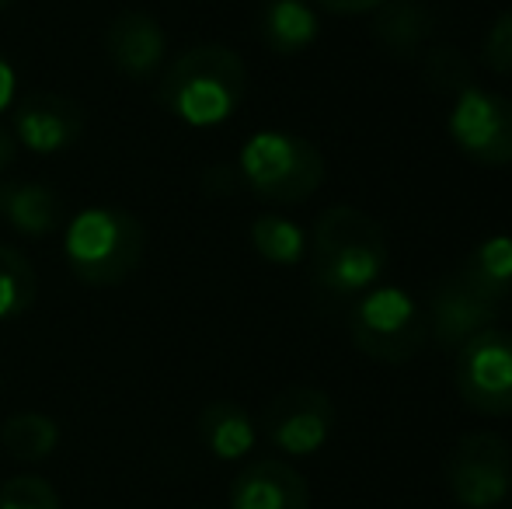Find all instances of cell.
Returning a JSON list of instances; mask_svg holds the SVG:
<instances>
[{
	"label": "cell",
	"mask_w": 512,
	"mask_h": 509,
	"mask_svg": "<svg viewBox=\"0 0 512 509\" xmlns=\"http://www.w3.org/2000/svg\"><path fill=\"white\" fill-rule=\"evenodd\" d=\"M248 91L244 60L227 46H192L168 63L157 102L185 126H220L241 109Z\"/></svg>",
	"instance_id": "obj_1"
},
{
	"label": "cell",
	"mask_w": 512,
	"mask_h": 509,
	"mask_svg": "<svg viewBox=\"0 0 512 509\" xmlns=\"http://www.w3.org/2000/svg\"><path fill=\"white\" fill-rule=\"evenodd\" d=\"M314 283L331 297L366 293L387 269V234L380 220L352 206H331L317 217L310 238Z\"/></svg>",
	"instance_id": "obj_2"
},
{
	"label": "cell",
	"mask_w": 512,
	"mask_h": 509,
	"mask_svg": "<svg viewBox=\"0 0 512 509\" xmlns=\"http://www.w3.org/2000/svg\"><path fill=\"white\" fill-rule=\"evenodd\" d=\"M147 252V231L129 210L88 206L67 224L63 255L81 283L119 286L140 269Z\"/></svg>",
	"instance_id": "obj_3"
},
{
	"label": "cell",
	"mask_w": 512,
	"mask_h": 509,
	"mask_svg": "<svg viewBox=\"0 0 512 509\" xmlns=\"http://www.w3.org/2000/svg\"><path fill=\"white\" fill-rule=\"evenodd\" d=\"M241 178L258 199L279 206L304 203L324 182V157L310 140L283 129H262L241 150Z\"/></svg>",
	"instance_id": "obj_4"
},
{
	"label": "cell",
	"mask_w": 512,
	"mask_h": 509,
	"mask_svg": "<svg viewBox=\"0 0 512 509\" xmlns=\"http://www.w3.org/2000/svg\"><path fill=\"white\" fill-rule=\"evenodd\" d=\"M352 346L377 363H408L411 356L422 353L429 339V318L398 286H380L370 290L363 300H356L349 314Z\"/></svg>",
	"instance_id": "obj_5"
},
{
	"label": "cell",
	"mask_w": 512,
	"mask_h": 509,
	"mask_svg": "<svg viewBox=\"0 0 512 509\" xmlns=\"http://www.w3.org/2000/svg\"><path fill=\"white\" fill-rule=\"evenodd\" d=\"M446 485L467 509H495L512 492V447L499 433H467L446 457Z\"/></svg>",
	"instance_id": "obj_6"
},
{
	"label": "cell",
	"mask_w": 512,
	"mask_h": 509,
	"mask_svg": "<svg viewBox=\"0 0 512 509\" xmlns=\"http://www.w3.org/2000/svg\"><path fill=\"white\" fill-rule=\"evenodd\" d=\"M457 391L474 412L512 415V335L485 328L457 353Z\"/></svg>",
	"instance_id": "obj_7"
},
{
	"label": "cell",
	"mask_w": 512,
	"mask_h": 509,
	"mask_svg": "<svg viewBox=\"0 0 512 509\" xmlns=\"http://www.w3.org/2000/svg\"><path fill=\"white\" fill-rule=\"evenodd\" d=\"M450 136L471 161L488 168L512 164V102L502 95H488L478 84L453 98Z\"/></svg>",
	"instance_id": "obj_8"
},
{
	"label": "cell",
	"mask_w": 512,
	"mask_h": 509,
	"mask_svg": "<svg viewBox=\"0 0 512 509\" xmlns=\"http://www.w3.org/2000/svg\"><path fill=\"white\" fill-rule=\"evenodd\" d=\"M262 429L276 450L290 457H310L328 443L335 429V405L321 387H286L265 405Z\"/></svg>",
	"instance_id": "obj_9"
},
{
	"label": "cell",
	"mask_w": 512,
	"mask_h": 509,
	"mask_svg": "<svg viewBox=\"0 0 512 509\" xmlns=\"http://www.w3.org/2000/svg\"><path fill=\"white\" fill-rule=\"evenodd\" d=\"M499 307H502V300H495L492 293L481 290L464 269H457L436 286V293H432L429 328L436 332L439 346L460 349L467 339H474L478 332L492 328V321L499 318Z\"/></svg>",
	"instance_id": "obj_10"
},
{
	"label": "cell",
	"mask_w": 512,
	"mask_h": 509,
	"mask_svg": "<svg viewBox=\"0 0 512 509\" xmlns=\"http://www.w3.org/2000/svg\"><path fill=\"white\" fill-rule=\"evenodd\" d=\"M11 133L18 147L32 154H60L74 147L84 133V109L67 95L56 91H35L25 95L11 112Z\"/></svg>",
	"instance_id": "obj_11"
},
{
	"label": "cell",
	"mask_w": 512,
	"mask_h": 509,
	"mask_svg": "<svg viewBox=\"0 0 512 509\" xmlns=\"http://www.w3.org/2000/svg\"><path fill=\"white\" fill-rule=\"evenodd\" d=\"M105 53L119 74L129 81H147L168 60V35L154 14L126 11L108 25Z\"/></svg>",
	"instance_id": "obj_12"
},
{
	"label": "cell",
	"mask_w": 512,
	"mask_h": 509,
	"mask_svg": "<svg viewBox=\"0 0 512 509\" xmlns=\"http://www.w3.org/2000/svg\"><path fill=\"white\" fill-rule=\"evenodd\" d=\"M230 509H310V489L286 461H255L230 482Z\"/></svg>",
	"instance_id": "obj_13"
},
{
	"label": "cell",
	"mask_w": 512,
	"mask_h": 509,
	"mask_svg": "<svg viewBox=\"0 0 512 509\" xmlns=\"http://www.w3.org/2000/svg\"><path fill=\"white\" fill-rule=\"evenodd\" d=\"M432 25H436V14L425 0H384L377 7L373 35L394 60H418Z\"/></svg>",
	"instance_id": "obj_14"
},
{
	"label": "cell",
	"mask_w": 512,
	"mask_h": 509,
	"mask_svg": "<svg viewBox=\"0 0 512 509\" xmlns=\"http://www.w3.org/2000/svg\"><path fill=\"white\" fill-rule=\"evenodd\" d=\"M0 213L25 238H46L60 227L63 203L42 182H11L0 189Z\"/></svg>",
	"instance_id": "obj_15"
},
{
	"label": "cell",
	"mask_w": 512,
	"mask_h": 509,
	"mask_svg": "<svg viewBox=\"0 0 512 509\" xmlns=\"http://www.w3.org/2000/svg\"><path fill=\"white\" fill-rule=\"evenodd\" d=\"M196 429L203 447L216 461H241V457L251 454V447L258 440L255 422L237 401H209L199 412Z\"/></svg>",
	"instance_id": "obj_16"
},
{
	"label": "cell",
	"mask_w": 512,
	"mask_h": 509,
	"mask_svg": "<svg viewBox=\"0 0 512 509\" xmlns=\"http://www.w3.org/2000/svg\"><path fill=\"white\" fill-rule=\"evenodd\" d=\"M262 42L279 56L304 53L317 39V14L304 0H269L258 18Z\"/></svg>",
	"instance_id": "obj_17"
},
{
	"label": "cell",
	"mask_w": 512,
	"mask_h": 509,
	"mask_svg": "<svg viewBox=\"0 0 512 509\" xmlns=\"http://www.w3.org/2000/svg\"><path fill=\"white\" fill-rule=\"evenodd\" d=\"M0 443L14 461H46L60 443V422L46 412H14L0 429Z\"/></svg>",
	"instance_id": "obj_18"
},
{
	"label": "cell",
	"mask_w": 512,
	"mask_h": 509,
	"mask_svg": "<svg viewBox=\"0 0 512 509\" xmlns=\"http://www.w3.org/2000/svg\"><path fill=\"white\" fill-rule=\"evenodd\" d=\"M35 293H39V279L28 255L14 245H0V321L32 311Z\"/></svg>",
	"instance_id": "obj_19"
},
{
	"label": "cell",
	"mask_w": 512,
	"mask_h": 509,
	"mask_svg": "<svg viewBox=\"0 0 512 509\" xmlns=\"http://www.w3.org/2000/svg\"><path fill=\"white\" fill-rule=\"evenodd\" d=\"M460 269H464L481 290L492 293L495 300H506L512 290V238L499 234V238L481 241Z\"/></svg>",
	"instance_id": "obj_20"
},
{
	"label": "cell",
	"mask_w": 512,
	"mask_h": 509,
	"mask_svg": "<svg viewBox=\"0 0 512 509\" xmlns=\"http://www.w3.org/2000/svg\"><path fill=\"white\" fill-rule=\"evenodd\" d=\"M251 245L255 252L265 258V262H276V265H297L300 258L307 252V238L293 220L286 217H258L251 224Z\"/></svg>",
	"instance_id": "obj_21"
},
{
	"label": "cell",
	"mask_w": 512,
	"mask_h": 509,
	"mask_svg": "<svg viewBox=\"0 0 512 509\" xmlns=\"http://www.w3.org/2000/svg\"><path fill=\"white\" fill-rule=\"evenodd\" d=\"M422 77L436 95H450V98L474 88L471 60H467L457 46H432L429 53L422 56Z\"/></svg>",
	"instance_id": "obj_22"
},
{
	"label": "cell",
	"mask_w": 512,
	"mask_h": 509,
	"mask_svg": "<svg viewBox=\"0 0 512 509\" xmlns=\"http://www.w3.org/2000/svg\"><path fill=\"white\" fill-rule=\"evenodd\" d=\"M0 509H63L60 492L39 475H14L0 485Z\"/></svg>",
	"instance_id": "obj_23"
},
{
	"label": "cell",
	"mask_w": 512,
	"mask_h": 509,
	"mask_svg": "<svg viewBox=\"0 0 512 509\" xmlns=\"http://www.w3.org/2000/svg\"><path fill=\"white\" fill-rule=\"evenodd\" d=\"M481 60L492 74L509 77L512 74V11L499 14L481 42Z\"/></svg>",
	"instance_id": "obj_24"
},
{
	"label": "cell",
	"mask_w": 512,
	"mask_h": 509,
	"mask_svg": "<svg viewBox=\"0 0 512 509\" xmlns=\"http://www.w3.org/2000/svg\"><path fill=\"white\" fill-rule=\"evenodd\" d=\"M314 4H321L331 14H366V11H377L384 0H314Z\"/></svg>",
	"instance_id": "obj_25"
},
{
	"label": "cell",
	"mask_w": 512,
	"mask_h": 509,
	"mask_svg": "<svg viewBox=\"0 0 512 509\" xmlns=\"http://www.w3.org/2000/svg\"><path fill=\"white\" fill-rule=\"evenodd\" d=\"M14 95H18V74H14V67L7 63V56L0 53V112L11 109Z\"/></svg>",
	"instance_id": "obj_26"
},
{
	"label": "cell",
	"mask_w": 512,
	"mask_h": 509,
	"mask_svg": "<svg viewBox=\"0 0 512 509\" xmlns=\"http://www.w3.org/2000/svg\"><path fill=\"white\" fill-rule=\"evenodd\" d=\"M14 157H18V140H14L11 126L0 123V171H7L14 164Z\"/></svg>",
	"instance_id": "obj_27"
},
{
	"label": "cell",
	"mask_w": 512,
	"mask_h": 509,
	"mask_svg": "<svg viewBox=\"0 0 512 509\" xmlns=\"http://www.w3.org/2000/svg\"><path fill=\"white\" fill-rule=\"evenodd\" d=\"M7 7H11V0H0V11H7Z\"/></svg>",
	"instance_id": "obj_28"
}]
</instances>
